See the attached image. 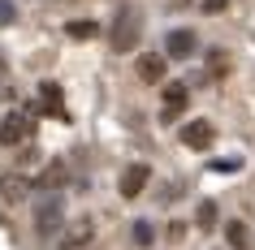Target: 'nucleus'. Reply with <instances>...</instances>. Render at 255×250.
Masks as SVG:
<instances>
[{"instance_id": "obj_1", "label": "nucleus", "mask_w": 255, "mask_h": 250, "mask_svg": "<svg viewBox=\"0 0 255 250\" xmlns=\"http://www.w3.org/2000/svg\"><path fill=\"white\" fill-rule=\"evenodd\" d=\"M138 39H143V13H138L134 4H126L108 30V43H113V52H134Z\"/></svg>"}, {"instance_id": "obj_2", "label": "nucleus", "mask_w": 255, "mask_h": 250, "mask_svg": "<svg viewBox=\"0 0 255 250\" xmlns=\"http://www.w3.org/2000/svg\"><path fill=\"white\" fill-rule=\"evenodd\" d=\"M35 134V108H22V112H9L0 121V147H22Z\"/></svg>"}, {"instance_id": "obj_3", "label": "nucleus", "mask_w": 255, "mask_h": 250, "mask_svg": "<svg viewBox=\"0 0 255 250\" xmlns=\"http://www.w3.org/2000/svg\"><path fill=\"white\" fill-rule=\"evenodd\" d=\"M61 224H65V203H61V194L39 198V207H35V233L39 237H56Z\"/></svg>"}, {"instance_id": "obj_4", "label": "nucleus", "mask_w": 255, "mask_h": 250, "mask_svg": "<svg viewBox=\"0 0 255 250\" xmlns=\"http://www.w3.org/2000/svg\"><path fill=\"white\" fill-rule=\"evenodd\" d=\"M195 52H199L195 30H169V35H164V56H169V61H190Z\"/></svg>"}, {"instance_id": "obj_5", "label": "nucleus", "mask_w": 255, "mask_h": 250, "mask_svg": "<svg viewBox=\"0 0 255 250\" xmlns=\"http://www.w3.org/2000/svg\"><path fill=\"white\" fill-rule=\"evenodd\" d=\"M212 138H216V130H212V121H203V117L182 125V147H190V151H208Z\"/></svg>"}, {"instance_id": "obj_6", "label": "nucleus", "mask_w": 255, "mask_h": 250, "mask_svg": "<svg viewBox=\"0 0 255 250\" xmlns=\"http://www.w3.org/2000/svg\"><path fill=\"white\" fill-rule=\"evenodd\" d=\"M138 82H147V86H156V82H164V74H169V56L160 52H143L138 56V65H134Z\"/></svg>"}, {"instance_id": "obj_7", "label": "nucleus", "mask_w": 255, "mask_h": 250, "mask_svg": "<svg viewBox=\"0 0 255 250\" xmlns=\"http://www.w3.org/2000/svg\"><path fill=\"white\" fill-rule=\"evenodd\" d=\"M147 181H151V168H147V164H130V168L121 172L117 190H121V198H138L143 190H147Z\"/></svg>"}, {"instance_id": "obj_8", "label": "nucleus", "mask_w": 255, "mask_h": 250, "mask_svg": "<svg viewBox=\"0 0 255 250\" xmlns=\"http://www.w3.org/2000/svg\"><path fill=\"white\" fill-rule=\"evenodd\" d=\"M186 99H190L186 82H164V112H160V121H177L182 108H186Z\"/></svg>"}, {"instance_id": "obj_9", "label": "nucleus", "mask_w": 255, "mask_h": 250, "mask_svg": "<svg viewBox=\"0 0 255 250\" xmlns=\"http://www.w3.org/2000/svg\"><path fill=\"white\" fill-rule=\"evenodd\" d=\"M91 237H95V224L91 220H74L65 233H61L56 246H61V250H82V246H91Z\"/></svg>"}, {"instance_id": "obj_10", "label": "nucleus", "mask_w": 255, "mask_h": 250, "mask_svg": "<svg viewBox=\"0 0 255 250\" xmlns=\"http://www.w3.org/2000/svg\"><path fill=\"white\" fill-rule=\"evenodd\" d=\"M39 99H43V108H48L52 117L65 121V108H61V99H65V95H61V86H56V82H39Z\"/></svg>"}, {"instance_id": "obj_11", "label": "nucleus", "mask_w": 255, "mask_h": 250, "mask_svg": "<svg viewBox=\"0 0 255 250\" xmlns=\"http://www.w3.org/2000/svg\"><path fill=\"white\" fill-rule=\"evenodd\" d=\"M225 242H229V250H251V233H247V224H242V220H229L225 224Z\"/></svg>"}, {"instance_id": "obj_12", "label": "nucleus", "mask_w": 255, "mask_h": 250, "mask_svg": "<svg viewBox=\"0 0 255 250\" xmlns=\"http://www.w3.org/2000/svg\"><path fill=\"white\" fill-rule=\"evenodd\" d=\"M65 35H69V39H78V43H87V39H95V35H100V22H91V17H82V22H69Z\"/></svg>"}, {"instance_id": "obj_13", "label": "nucleus", "mask_w": 255, "mask_h": 250, "mask_svg": "<svg viewBox=\"0 0 255 250\" xmlns=\"http://www.w3.org/2000/svg\"><path fill=\"white\" fill-rule=\"evenodd\" d=\"M35 185H39V190H56V185H65V164H61V160H52Z\"/></svg>"}, {"instance_id": "obj_14", "label": "nucleus", "mask_w": 255, "mask_h": 250, "mask_svg": "<svg viewBox=\"0 0 255 250\" xmlns=\"http://www.w3.org/2000/svg\"><path fill=\"white\" fill-rule=\"evenodd\" d=\"M26 190H30V185L22 181V177H4V181H0V194H4V203H17V198H26Z\"/></svg>"}, {"instance_id": "obj_15", "label": "nucleus", "mask_w": 255, "mask_h": 250, "mask_svg": "<svg viewBox=\"0 0 255 250\" xmlns=\"http://www.w3.org/2000/svg\"><path fill=\"white\" fill-rule=\"evenodd\" d=\"M195 224H199L203 233H212V229H216V203H212V198H203V203H199V211H195Z\"/></svg>"}, {"instance_id": "obj_16", "label": "nucleus", "mask_w": 255, "mask_h": 250, "mask_svg": "<svg viewBox=\"0 0 255 250\" xmlns=\"http://www.w3.org/2000/svg\"><path fill=\"white\" fill-rule=\"evenodd\" d=\"M130 237H134V246H151V237H156V229H151L147 220H138V224H134V233H130Z\"/></svg>"}, {"instance_id": "obj_17", "label": "nucleus", "mask_w": 255, "mask_h": 250, "mask_svg": "<svg viewBox=\"0 0 255 250\" xmlns=\"http://www.w3.org/2000/svg\"><path fill=\"white\" fill-rule=\"evenodd\" d=\"M208 74H212V78L229 74V61H225V52H212V56H208Z\"/></svg>"}, {"instance_id": "obj_18", "label": "nucleus", "mask_w": 255, "mask_h": 250, "mask_svg": "<svg viewBox=\"0 0 255 250\" xmlns=\"http://www.w3.org/2000/svg\"><path fill=\"white\" fill-rule=\"evenodd\" d=\"M13 17H17V4L13 0H0V26H9Z\"/></svg>"}, {"instance_id": "obj_19", "label": "nucleus", "mask_w": 255, "mask_h": 250, "mask_svg": "<svg viewBox=\"0 0 255 250\" xmlns=\"http://www.w3.org/2000/svg\"><path fill=\"white\" fill-rule=\"evenodd\" d=\"M225 4H229V0H203L199 9H203L208 17H216V13H225Z\"/></svg>"}, {"instance_id": "obj_20", "label": "nucleus", "mask_w": 255, "mask_h": 250, "mask_svg": "<svg viewBox=\"0 0 255 250\" xmlns=\"http://www.w3.org/2000/svg\"><path fill=\"white\" fill-rule=\"evenodd\" d=\"M238 164H242L238 156H234V160H216V164H212V172H234V168H238Z\"/></svg>"}, {"instance_id": "obj_21", "label": "nucleus", "mask_w": 255, "mask_h": 250, "mask_svg": "<svg viewBox=\"0 0 255 250\" xmlns=\"http://www.w3.org/2000/svg\"><path fill=\"white\" fill-rule=\"evenodd\" d=\"M4 74H9V61H4V52H0V82H4Z\"/></svg>"}]
</instances>
